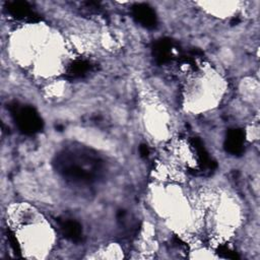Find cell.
<instances>
[{
    "mask_svg": "<svg viewBox=\"0 0 260 260\" xmlns=\"http://www.w3.org/2000/svg\"><path fill=\"white\" fill-rule=\"evenodd\" d=\"M222 81L215 73H205L197 77L189 86L188 96L193 108L206 109L217 102L222 91Z\"/></svg>",
    "mask_w": 260,
    "mask_h": 260,
    "instance_id": "6da1fadb",
    "label": "cell"
}]
</instances>
